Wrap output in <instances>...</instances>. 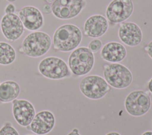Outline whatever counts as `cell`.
I'll return each mask as SVG.
<instances>
[{"label":"cell","mask_w":152,"mask_h":135,"mask_svg":"<svg viewBox=\"0 0 152 135\" xmlns=\"http://www.w3.org/2000/svg\"><path fill=\"white\" fill-rule=\"evenodd\" d=\"M26 135H33V134H26Z\"/></svg>","instance_id":"cell-31"},{"label":"cell","mask_w":152,"mask_h":135,"mask_svg":"<svg viewBox=\"0 0 152 135\" xmlns=\"http://www.w3.org/2000/svg\"><path fill=\"white\" fill-rule=\"evenodd\" d=\"M12 103V114L17 123L22 127L29 126L36 114L33 105L23 99H15Z\"/></svg>","instance_id":"cell-11"},{"label":"cell","mask_w":152,"mask_h":135,"mask_svg":"<svg viewBox=\"0 0 152 135\" xmlns=\"http://www.w3.org/2000/svg\"><path fill=\"white\" fill-rule=\"evenodd\" d=\"M118 35L120 40L129 46L138 45L141 42L142 37L140 27L132 22L122 23L119 26Z\"/></svg>","instance_id":"cell-14"},{"label":"cell","mask_w":152,"mask_h":135,"mask_svg":"<svg viewBox=\"0 0 152 135\" xmlns=\"http://www.w3.org/2000/svg\"><path fill=\"white\" fill-rule=\"evenodd\" d=\"M7 1L9 2H15L16 0H7Z\"/></svg>","instance_id":"cell-30"},{"label":"cell","mask_w":152,"mask_h":135,"mask_svg":"<svg viewBox=\"0 0 152 135\" xmlns=\"http://www.w3.org/2000/svg\"><path fill=\"white\" fill-rule=\"evenodd\" d=\"M94 58L93 52L87 47H81L74 50L68 59L69 67L75 75L88 73L93 68Z\"/></svg>","instance_id":"cell-4"},{"label":"cell","mask_w":152,"mask_h":135,"mask_svg":"<svg viewBox=\"0 0 152 135\" xmlns=\"http://www.w3.org/2000/svg\"><path fill=\"white\" fill-rule=\"evenodd\" d=\"M72 131L75 132V133H78V129H77V128H74V129H73V130H72Z\"/></svg>","instance_id":"cell-29"},{"label":"cell","mask_w":152,"mask_h":135,"mask_svg":"<svg viewBox=\"0 0 152 135\" xmlns=\"http://www.w3.org/2000/svg\"><path fill=\"white\" fill-rule=\"evenodd\" d=\"M48 3H53V2L55 1V0H45Z\"/></svg>","instance_id":"cell-28"},{"label":"cell","mask_w":152,"mask_h":135,"mask_svg":"<svg viewBox=\"0 0 152 135\" xmlns=\"http://www.w3.org/2000/svg\"><path fill=\"white\" fill-rule=\"evenodd\" d=\"M82 33L73 24H64L59 27L53 36V49L61 52H69L75 49L81 43Z\"/></svg>","instance_id":"cell-1"},{"label":"cell","mask_w":152,"mask_h":135,"mask_svg":"<svg viewBox=\"0 0 152 135\" xmlns=\"http://www.w3.org/2000/svg\"><path fill=\"white\" fill-rule=\"evenodd\" d=\"M108 28L106 18L101 15L90 17L84 25V34L90 37H99L103 36Z\"/></svg>","instance_id":"cell-15"},{"label":"cell","mask_w":152,"mask_h":135,"mask_svg":"<svg viewBox=\"0 0 152 135\" xmlns=\"http://www.w3.org/2000/svg\"><path fill=\"white\" fill-rule=\"evenodd\" d=\"M16 52L9 43L0 41V65H9L16 59Z\"/></svg>","instance_id":"cell-18"},{"label":"cell","mask_w":152,"mask_h":135,"mask_svg":"<svg viewBox=\"0 0 152 135\" xmlns=\"http://www.w3.org/2000/svg\"><path fill=\"white\" fill-rule=\"evenodd\" d=\"M0 25L3 36L11 42L20 38L24 31L20 18L15 13L5 14L1 18Z\"/></svg>","instance_id":"cell-9"},{"label":"cell","mask_w":152,"mask_h":135,"mask_svg":"<svg viewBox=\"0 0 152 135\" xmlns=\"http://www.w3.org/2000/svg\"><path fill=\"white\" fill-rule=\"evenodd\" d=\"M133 10L131 0H113L107 7L106 15L111 22L119 23L128 19Z\"/></svg>","instance_id":"cell-10"},{"label":"cell","mask_w":152,"mask_h":135,"mask_svg":"<svg viewBox=\"0 0 152 135\" xmlns=\"http://www.w3.org/2000/svg\"><path fill=\"white\" fill-rule=\"evenodd\" d=\"M55 123V119L53 113L48 110H43L35 114L26 128L38 135H43L53 129Z\"/></svg>","instance_id":"cell-13"},{"label":"cell","mask_w":152,"mask_h":135,"mask_svg":"<svg viewBox=\"0 0 152 135\" xmlns=\"http://www.w3.org/2000/svg\"><path fill=\"white\" fill-rule=\"evenodd\" d=\"M102 46V41L99 39H94L91 40L88 44V49L92 52H97Z\"/></svg>","instance_id":"cell-20"},{"label":"cell","mask_w":152,"mask_h":135,"mask_svg":"<svg viewBox=\"0 0 152 135\" xmlns=\"http://www.w3.org/2000/svg\"><path fill=\"white\" fill-rule=\"evenodd\" d=\"M24 28L35 31L39 30L44 24V19L42 12L33 6H26L17 12Z\"/></svg>","instance_id":"cell-12"},{"label":"cell","mask_w":152,"mask_h":135,"mask_svg":"<svg viewBox=\"0 0 152 135\" xmlns=\"http://www.w3.org/2000/svg\"><path fill=\"white\" fill-rule=\"evenodd\" d=\"M151 99L149 95L142 91H134L127 96L125 107L127 112L133 116H141L149 110Z\"/></svg>","instance_id":"cell-7"},{"label":"cell","mask_w":152,"mask_h":135,"mask_svg":"<svg viewBox=\"0 0 152 135\" xmlns=\"http://www.w3.org/2000/svg\"><path fill=\"white\" fill-rule=\"evenodd\" d=\"M80 89L86 97L93 99L102 98L110 90L107 82L97 75L84 78L80 83Z\"/></svg>","instance_id":"cell-6"},{"label":"cell","mask_w":152,"mask_h":135,"mask_svg":"<svg viewBox=\"0 0 152 135\" xmlns=\"http://www.w3.org/2000/svg\"><path fill=\"white\" fill-rule=\"evenodd\" d=\"M126 55L125 47L118 42H109L106 44L101 50L102 58L110 62H119L125 59Z\"/></svg>","instance_id":"cell-16"},{"label":"cell","mask_w":152,"mask_h":135,"mask_svg":"<svg viewBox=\"0 0 152 135\" xmlns=\"http://www.w3.org/2000/svg\"><path fill=\"white\" fill-rule=\"evenodd\" d=\"M149 56L152 59V41H151L145 49Z\"/></svg>","instance_id":"cell-23"},{"label":"cell","mask_w":152,"mask_h":135,"mask_svg":"<svg viewBox=\"0 0 152 135\" xmlns=\"http://www.w3.org/2000/svg\"><path fill=\"white\" fill-rule=\"evenodd\" d=\"M105 81L110 86L117 89H123L131 85L132 75L125 66L119 63L105 65L103 67Z\"/></svg>","instance_id":"cell-3"},{"label":"cell","mask_w":152,"mask_h":135,"mask_svg":"<svg viewBox=\"0 0 152 135\" xmlns=\"http://www.w3.org/2000/svg\"><path fill=\"white\" fill-rule=\"evenodd\" d=\"M142 135H152V132L151 131H146Z\"/></svg>","instance_id":"cell-26"},{"label":"cell","mask_w":152,"mask_h":135,"mask_svg":"<svg viewBox=\"0 0 152 135\" xmlns=\"http://www.w3.org/2000/svg\"><path fill=\"white\" fill-rule=\"evenodd\" d=\"M20 92L19 84L14 81H5L0 83V102H10L17 99Z\"/></svg>","instance_id":"cell-17"},{"label":"cell","mask_w":152,"mask_h":135,"mask_svg":"<svg viewBox=\"0 0 152 135\" xmlns=\"http://www.w3.org/2000/svg\"><path fill=\"white\" fill-rule=\"evenodd\" d=\"M68 135H80V134L78 133H75V132L72 131V132L69 133Z\"/></svg>","instance_id":"cell-27"},{"label":"cell","mask_w":152,"mask_h":135,"mask_svg":"<svg viewBox=\"0 0 152 135\" xmlns=\"http://www.w3.org/2000/svg\"><path fill=\"white\" fill-rule=\"evenodd\" d=\"M5 14H12L15 11V7L12 4H8L5 8Z\"/></svg>","instance_id":"cell-21"},{"label":"cell","mask_w":152,"mask_h":135,"mask_svg":"<svg viewBox=\"0 0 152 135\" xmlns=\"http://www.w3.org/2000/svg\"><path fill=\"white\" fill-rule=\"evenodd\" d=\"M106 135H120V134L116 132H110L107 133Z\"/></svg>","instance_id":"cell-25"},{"label":"cell","mask_w":152,"mask_h":135,"mask_svg":"<svg viewBox=\"0 0 152 135\" xmlns=\"http://www.w3.org/2000/svg\"><path fill=\"white\" fill-rule=\"evenodd\" d=\"M85 5L84 0H55L52 5V12L62 20L72 18L78 15Z\"/></svg>","instance_id":"cell-8"},{"label":"cell","mask_w":152,"mask_h":135,"mask_svg":"<svg viewBox=\"0 0 152 135\" xmlns=\"http://www.w3.org/2000/svg\"><path fill=\"white\" fill-rule=\"evenodd\" d=\"M148 89H149L150 91L152 93V78L151 79V80L150 81V82L148 83Z\"/></svg>","instance_id":"cell-24"},{"label":"cell","mask_w":152,"mask_h":135,"mask_svg":"<svg viewBox=\"0 0 152 135\" xmlns=\"http://www.w3.org/2000/svg\"><path fill=\"white\" fill-rule=\"evenodd\" d=\"M52 12V8L51 6H50L49 4H45L42 7V13L43 12L45 14H49Z\"/></svg>","instance_id":"cell-22"},{"label":"cell","mask_w":152,"mask_h":135,"mask_svg":"<svg viewBox=\"0 0 152 135\" xmlns=\"http://www.w3.org/2000/svg\"><path fill=\"white\" fill-rule=\"evenodd\" d=\"M52 40L45 32L35 31L23 39L20 52L30 57H39L45 54L50 49Z\"/></svg>","instance_id":"cell-2"},{"label":"cell","mask_w":152,"mask_h":135,"mask_svg":"<svg viewBox=\"0 0 152 135\" xmlns=\"http://www.w3.org/2000/svg\"><path fill=\"white\" fill-rule=\"evenodd\" d=\"M38 70L41 75L50 79H61L70 75L66 63L61 58L55 56L42 59L39 63Z\"/></svg>","instance_id":"cell-5"},{"label":"cell","mask_w":152,"mask_h":135,"mask_svg":"<svg viewBox=\"0 0 152 135\" xmlns=\"http://www.w3.org/2000/svg\"><path fill=\"white\" fill-rule=\"evenodd\" d=\"M0 135H19L10 122H5L0 128Z\"/></svg>","instance_id":"cell-19"}]
</instances>
